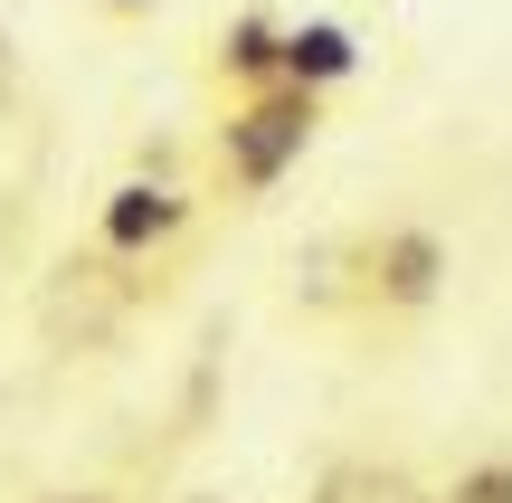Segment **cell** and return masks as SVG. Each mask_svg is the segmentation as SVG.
I'll list each match as a JSON object with an SVG mask.
<instances>
[{"mask_svg": "<svg viewBox=\"0 0 512 503\" xmlns=\"http://www.w3.org/2000/svg\"><path fill=\"white\" fill-rule=\"evenodd\" d=\"M209 190H200V171H181V152H143L133 171H114L105 190H95V209H86V238L105 247V257H124V266H143V276H181L190 266V247H200V219H209Z\"/></svg>", "mask_w": 512, "mask_h": 503, "instance_id": "4", "label": "cell"}, {"mask_svg": "<svg viewBox=\"0 0 512 503\" xmlns=\"http://www.w3.org/2000/svg\"><path fill=\"white\" fill-rule=\"evenodd\" d=\"M19 503H124L114 485H38V494H19Z\"/></svg>", "mask_w": 512, "mask_h": 503, "instance_id": "9", "label": "cell"}, {"mask_svg": "<svg viewBox=\"0 0 512 503\" xmlns=\"http://www.w3.org/2000/svg\"><path fill=\"white\" fill-rule=\"evenodd\" d=\"M19 114V57H10V38H0V124Z\"/></svg>", "mask_w": 512, "mask_h": 503, "instance_id": "10", "label": "cell"}, {"mask_svg": "<svg viewBox=\"0 0 512 503\" xmlns=\"http://www.w3.org/2000/svg\"><path fill=\"white\" fill-rule=\"evenodd\" d=\"M0 257H10V228H0Z\"/></svg>", "mask_w": 512, "mask_h": 503, "instance_id": "13", "label": "cell"}, {"mask_svg": "<svg viewBox=\"0 0 512 503\" xmlns=\"http://www.w3.org/2000/svg\"><path fill=\"white\" fill-rule=\"evenodd\" d=\"M162 295H171L162 276H143V266L105 257L95 238H76V247H57L48 276H38L29 333H38V352H48V361H105V352H124V333Z\"/></svg>", "mask_w": 512, "mask_h": 503, "instance_id": "2", "label": "cell"}, {"mask_svg": "<svg viewBox=\"0 0 512 503\" xmlns=\"http://www.w3.org/2000/svg\"><path fill=\"white\" fill-rule=\"evenodd\" d=\"M171 503H238V494H209V485H190V494H171Z\"/></svg>", "mask_w": 512, "mask_h": 503, "instance_id": "12", "label": "cell"}, {"mask_svg": "<svg viewBox=\"0 0 512 503\" xmlns=\"http://www.w3.org/2000/svg\"><path fill=\"white\" fill-rule=\"evenodd\" d=\"M361 67H370V48H361V29H351V19H294V29H285V76H294V86L342 95Z\"/></svg>", "mask_w": 512, "mask_h": 503, "instance_id": "7", "label": "cell"}, {"mask_svg": "<svg viewBox=\"0 0 512 503\" xmlns=\"http://www.w3.org/2000/svg\"><path fill=\"white\" fill-rule=\"evenodd\" d=\"M86 10H95V19H152L162 0H86Z\"/></svg>", "mask_w": 512, "mask_h": 503, "instance_id": "11", "label": "cell"}, {"mask_svg": "<svg viewBox=\"0 0 512 503\" xmlns=\"http://www.w3.org/2000/svg\"><path fill=\"white\" fill-rule=\"evenodd\" d=\"M285 29L294 19L275 10V0H238V10L209 29V48H200V76H209V95H256V86H285Z\"/></svg>", "mask_w": 512, "mask_h": 503, "instance_id": "5", "label": "cell"}, {"mask_svg": "<svg viewBox=\"0 0 512 503\" xmlns=\"http://www.w3.org/2000/svg\"><path fill=\"white\" fill-rule=\"evenodd\" d=\"M437 503H512V447H484V456H465V466L437 485Z\"/></svg>", "mask_w": 512, "mask_h": 503, "instance_id": "8", "label": "cell"}, {"mask_svg": "<svg viewBox=\"0 0 512 503\" xmlns=\"http://www.w3.org/2000/svg\"><path fill=\"white\" fill-rule=\"evenodd\" d=\"M304 503H437L408 456H380V447H332L323 466L304 475Z\"/></svg>", "mask_w": 512, "mask_h": 503, "instance_id": "6", "label": "cell"}, {"mask_svg": "<svg viewBox=\"0 0 512 503\" xmlns=\"http://www.w3.org/2000/svg\"><path fill=\"white\" fill-rule=\"evenodd\" d=\"M323 114H332V95L294 86V76L285 86H256V95H228L219 124L200 133V190L219 209H256L313 143H323Z\"/></svg>", "mask_w": 512, "mask_h": 503, "instance_id": "3", "label": "cell"}, {"mask_svg": "<svg viewBox=\"0 0 512 503\" xmlns=\"http://www.w3.org/2000/svg\"><path fill=\"white\" fill-rule=\"evenodd\" d=\"M446 285H456L446 228L418 219V209H389V219H361L332 247H313L294 304L313 323H342V333H408L446 304Z\"/></svg>", "mask_w": 512, "mask_h": 503, "instance_id": "1", "label": "cell"}]
</instances>
